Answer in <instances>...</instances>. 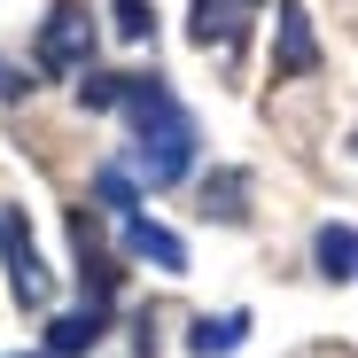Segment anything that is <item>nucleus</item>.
Segmentation results:
<instances>
[{"mask_svg":"<svg viewBox=\"0 0 358 358\" xmlns=\"http://www.w3.org/2000/svg\"><path fill=\"white\" fill-rule=\"evenodd\" d=\"M133 117V187H179V179L195 171V109L171 94V78H125V101H117Z\"/></svg>","mask_w":358,"mask_h":358,"instance_id":"f257e3e1","label":"nucleus"},{"mask_svg":"<svg viewBox=\"0 0 358 358\" xmlns=\"http://www.w3.org/2000/svg\"><path fill=\"white\" fill-rule=\"evenodd\" d=\"M86 63H94V8H86V0H55L47 24H39V47H31V71L78 78Z\"/></svg>","mask_w":358,"mask_h":358,"instance_id":"f03ea898","label":"nucleus"},{"mask_svg":"<svg viewBox=\"0 0 358 358\" xmlns=\"http://www.w3.org/2000/svg\"><path fill=\"white\" fill-rule=\"evenodd\" d=\"M0 273H8V296H16L24 312H47L55 273H47V257L31 250V234H24V218H16V210H0Z\"/></svg>","mask_w":358,"mask_h":358,"instance_id":"7ed1b4c3","label":"nucleus"},{"mask_svg":"<svg viewBox=\"0 0 358 358\" xmlns=\"http://www.w3.org/2000/svg\"><path fill=\"white\" fill-rule=\"evenodd\" d=\"M117 242H125V257H148L156 273H187V242H179V234L171 226H156L148 210H125V218H117Z\"/></svg>","mask_w":358,"mask_h":358,"instance_id":"20e7f679","label":"nucleus"},{"mask_svg":"<svg viewBox=\"0 0 358 358\" xmlns=\"http://www.w3.org/2000/svg\"><path fill=\"white\" fill-rule=\"evenodd\" d=\"M320 71V31L304 16V0H280V39H273V78H304Z\"/></svg>","mask_w":358,"mask_h":358,"instance_id":"39448f33","label":"nucleus"},{"mask_svg":"<svg viewBox=\"0 0 358 358\" xmlns=\"http://www.w3.org/2000/svg\"><path fill=\"white\" fill-rule=\"evenodd\" d=\"M312 265H320V280H358V226H343V218H327L320 234H312Z\"/></svg>","mask_w":358,"mask_h":358,"instance_id":"423d86ee","label":"nucleus"},{"mask_svg":"<svg viewBox=\"0 0 358 358\" xmlns=\"http://www.w3.org/2000/svg\"><path fill=\"white\" fill-rule=\"evenodd\" d=\"M101 327H109V312H94V304L86 312H63V320L47 327V358H86L101 343Z\"/></svg>","mask_w":358,"mask_h":358,"instance_id":"0eeeda50","label":"nucleus"},{"mask_svg":"<svg viewBox=\"0 0 358 358\" xmlns=\"http://www.w3.org/2000/svg\"><path fill=\"white\" fill-rule=\"evenodd\" d=\"M242 335H250V312H218V320H195V327H187V350H195V358H234Z\"/></svg>","mask_w":358,"mask_h":358,"instance_id":"6e6552de","label":"nucleus"},{"mask_svg":"<svg viewBox=\"0 0 358 358\" xmlns=\"http://www.w3.org/2000/svg\"><path fill=\"white\" fill-rule=\"evenodd\" d=\"M195 47H234L242 39V8H234V0H195Z\"/></svg>","mask_w":358,"mask_h":358,"instance_id":"1a4fd4ad","label":"nucleus"},{"mask_svg":"<svg viewBox=\"0 0 358 358\" xmlns=\"http://www.w3.org/2000/svg\"><path fill=\"white\" fill-rule=\"evenodd\" d=\"M242 203H250V179H242V171H210V179H203V210H210V218L242 226V218H250Z\"/></svg>","mask_w":358,"mask_h":358,"instance_id":"9d476101","label":"nucleus"},{"mask_svg":"<svg viewBox=\"0 0 358 358\" xmlns=\"http://www.w3.org/2000/svg\"><path fill=\"white\" fill-rule=\"evenodd\" d=\"M94 195H101V210H109V218L141 210V187H133V171H125V164H101V171H94Z\"/></svg>","mask_w":358,"mask_h":358,"instance_id":"9b49d317","label":"nucleus"},{"mask_svg":"<svg viewBox=\"0 0 358 358\" xmlns=\"http://www.w3.org/2000/svg\"><path fill=\"white\" fill-rule=\"evenodd\" d=\"M109 16H117V24H109L117 39H133V47L156 39V0H109Z\"/></svg>","mask_w":358,"mask_h":358,"instance_id":"f8f14e48","label":"nucleus"},{"mask_svg":"<svg viewBox=\"0 0 358 358\" xmlns=\"http://www.w3.org/2000/svg\"><path fill=\"white\" fill-rule=\"evenodd\" d=\"M78 101H86V109H117V101H125V78H109V71H78Z\"/></svg>","mask_w":358,"mask_h":358,"instance_id":"ddd939ff","label":"nucleus"},{"mask_svg":"<svg viewBox=\"0 0 358 358\" xmlns=\"http://www.w3.org/2000/svg\"><path fill=\"white\" fill-rule=\"evenodd\" d=\"M31 78H39V71H24V63H8V55H0V101H24Z\"/></svg>","mask_w":358,"mask_h":358,"instance_id":"4468645a","label":"nucleus"},{"mask_svg":"<svg viewBox=\"0 0 358 358\" xmlns=\"http://www.w3.org/2000/svg\"><path fill=\"white\" fill-rule=\"evenodd\" d=\"M8 358H39V350H8Z\"/></svg>","mask_w":358,"mask_h":358,"instance_id":"2eb2a0df","label":"nucleus"},{"mask_svg":"<svg viewBox=\"0 0 358 358\" xmlns=\"http://www.w3.org/2000/svg\"><path fill=\"white\" fill-rule=\"evenodd\" d=\"M242 8H257V0H242Z\"/></svg>","mask_w":358,"mask_h":358,"instance_id":"dca6fc26","label":"nucleus"},{"mask_svg":"<svg viewBox=\"0 0 358 358\" xmlns=\"http://www.w3.org/2000/svg\"><path fill=\"white\" fill-rule=\"evenodd\" d=\"M350 156H358V141H350Z\"/></svg>","mask_w":358,"mask_h":358,"instance_id":"f3484780","label":"nucleus"}]
</instances>
